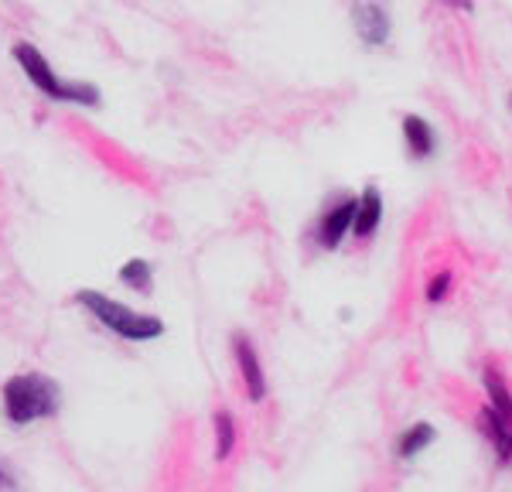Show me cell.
<instances>
[{
    "mask_svg": "<svg viewBox=\"0 0 512 492\" xmlns=\"http://www.w3.org/2000/svg\"><path fill=\"white\" fill-rule=\"evenodd\" d=\"M0 410H4V421L11 428H31L38 421H52L62 410V387L38 369L14 373L0 387Z\"/></svg>",
    "mask_w": 512,
    "mask_h": 492,
    "instance_id": "6da1fadb",
    "label": "cell"
},
{
    "mask_svg": "<svg viewBox=\"0 0 512 492\" xmlns=\"http://www.w3.org/2000/svg\"><path fill=\"white\" fill-rule=\"evenodd\" d=\"M76 305L86 311L96 325H103L110 335H117L123 342H134V346L158 342L164 335V322L158 315H144V311L123 305V301L110 298V294H103V291H93V287L76 291Z\"/></svg>",
    "mask_w": 512,
    "mask_h": 492,
    "instance_id": "7a4b0ae2",
    "label": "cell"
},
{
    "mask_svg": "<svg viewBox=\"0 0 512 492\" xmlns=\"http://www.w3.org/2000/svg\"><path fill=\"white\" fill-rule=\"evenodd\" d=\"M11 55H14V62L21 65L24 76L31 79V86H35L41 96H48V100L69 103V106H86V110H96V106L103 103V96H99V89L93 82L62 79L59 72L48 65L45 55H41V48H35L31 41H14Z\"/></svg>",
    "mask_w": 512,
    "mask_h": 492,
    "instance_id": "3957f363",
    "label": "cell"
},
{
    "mask_svg": "<svg viewBox=\"0 0 512 492\" xmlns=\"http://www.w3.org/2000/svg\"><path fill=\"white\" fill-rule=\"evenodd\" d=\"M355 209H359V195H338V199L321 212L315 229H311V240H315L318 250H338V246L345 243V236H349L355 226Z\"/></svg>",
    "mask_w": 512,
    "mask_h": 492,
    "instance_id": "277c9868",
    "label": "cell"
},
{
    "mask_svg": "<svg viewBox=\"0 0 512 492\" xmlns=\"http://www.w3.org/2000/svg\"><path fill=\"white\" fill-rule=\"evenodd\" d=\"M229 346H233V359H236L246 397H250L253 404H260V400L267 397V373H263L260 352H256V346L250 342V335H243V332H233Z\"/></svg>",
    "mask_w": 512,
    "mask_h": 492,
    "instance_id": "5b68a950",
    "label": "cell"
},
{
    "mask_svg": "<svg viewBox=\"0 0 512 492\" xmlns=\"http://www.w3.org/2000/svg\"><path fill=\"white\" fill-rule=\"evenodd\" d=\"M352 21H355V31H359V41L366 48H379L390 41L393 18L383 0H359V4L352 7Z\"/></svg>",
    "mask_w": 512,
    "mask_h": 492,
    "instance_id": "8992f818",
    "label": "cell"
},
{
    "mask_svg": "<svg viewBox=\"0 0 512 492\" xmlns=\"http://www.w3.org/2000/svg\"><path fill=\"white\" fill-rule=\"evenodd\" d=\"M475 428L492 445L499 465H512V424L502 421L499 414H492L489 407H482V410H478V417H475Z\"/></svg>",
    "mask_w": 512,
    "mask_h": 492,
    "instance_id": "52a82bcc",
    "label": "cell"
},
{
    "mask_svg": "<svg viewBox=\"0 0 512 492\" xmlns=\"http://www.w3.org/2000/svg\"><path fill=\"white\" fill-rule=\"evenodd\" d=\"M403 130V144H407L410 158L414 161H427L437 154V130L427 123L424 117H417V113H407L400 123Z\"/></svg>",
    "mask_w": 512,
    "mask_h": 492,
    "instance_id": "ba28073f",
    "label": "cell"
},
{
    "mask_svg": "<svg viewBox=\"0 0 512 492\" xmlns=\"http://www.w3.org/2000/svg\"><path fill=\"white\" fill-rule=\"evenodd\" d=\"M379 223H383V195H379L376 185H366L359 195V209H355L352 236L355 240H369L379 229Z\"/></svg>",
    "mask_w": 512,
    "mask_h": 492,
    "instance_id": "9c48e42d",
    "label": "cell"
},
{
    "mask_svg": "<svg viewBox=\"0 0 512 492\" xmlns=\"http://www.w3.org/2000/svg\"><path fill=\"white\" fill-rule=\"evenodd\" d=\"M434 441H437V428H434V424L417 421V424H410L407 431H400V438H396V445H393V455L400 458V462H414L420 451L431 448Z\"/></svg>",
    "mask_w": 512,
    "mask_h": 492,
    "instance_id": "30bf717a",
    "label": "cell"
},
{
    "mask_svg": "<svg viewBox=\"0 0 512 492\" xmlns=\"http://www.w3.org/2000/svg\"><path fill=\"white\" fill-rule=\"evenodd\" d=\"M482 387H485V407H489L492 414H499L506 424H512V390L499 376V369L495 366L482 369Z\"/></svg>",
    "mask_w": 512,
    "mask_h": 492,
    "instance_id": "8fae6325",
    "label": "cell"
},
{
    "mask_svg": "<svg viewBox=\"0 0 512 492\" xmlns=\"http://www.w3.org/2000/svg\"><path fill=\"white\" fill-rule=\"evenodd\" d=\"M117 277H120V284L130 287L134 294L154 291V267H151V260H144V257H130L127 264H120Z\"/></svg>",
    "mask_w": 512,
    "mask_h": 492,
    "instance_id": "7c38bea8",
    "label": "cell"
},
{
    "mask_svg": "<svg viewBox=\"0 0 512 492\" xmlns=\"http://www.w3.org/2000/svg\"><path fill=\"white\" fill-rule=\"evenodd\" d=\"M212 434H216V458L219 462H226L239 445L236 417L229 414V410H216V414H212Z\"/></svg>",
    "mask_w": 512,
    "mask_h": 492,
    "instance_id": "4fadbf2b",
    "label": "cell"
},
{
    "mask_svg": "<svg viewBox=\"0 0 512 492\" xmlns=\"http://www.w3.org/2000/svg\"><path fill=\"white\" fill-rule=\"evenodd\" d=\"M451 284H454V274H451V270H441V274H434L431 281H427V291H424L427 305H441V301L451 294Z\"/></svg>",
    "mask_w": 512,
    "mask_h": 492,
    "instance_id": "5bb4252c",
    "label": "cell"
},
{
    "mask_svg": "<svg viewBox=\"0 0 512 492\" xmlns=\"http://www.w3.org/2000/svg\"><path fill=\"white\" fill-rule=\"evenodd\" d=\"M18 489V479H14V472L4 465V458H0V492H14Z\"/></svg>",
    "mask_w": 512,
    "mask_h": 492,
    "instance_id": "9a60e30c",
    "label": "cell"
},
{
    "mask_svg": "<svg viewBox=\"0 0 512 492\" xmlns=\"http://www.w3.org/2000/svg\"><path fill=\"white\" fill-rule=\"evenodd\" d=\"M441 4L454 7V11H465V14H472V11H475V0H441Z\"/></svg>",
    "mask_w": 512,
    "mask_h": 492,
    "instance_id": "2e32d148",
    "label": "cell"
},
{
    "mask_svg": "<svg viewBox=\"0 0 512 492\" xmlns=\"http://www.w3.org/2000/svg\"><path fill=\"white\" fill-rule=\"evenodd\" d=\"M509 110H512V96H509Z\"/></svg>",
    "mask_w": 512,
    "mask_h": 492,
    "instance_id": "e0dca14e",
    "label": "cell"
}]
</instances>
